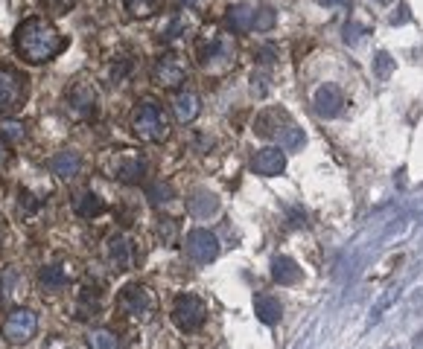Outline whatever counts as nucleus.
<instances>
[{
    "instance_id": "f257e3e1",
    "label": "nucleus",
    "mask_w": 423,
    "mask_h": 349,
    "mask_svg": "<svg viewBox=\"0 0 423 349\" xmlns=\"http://www.w3.org/2000/svg\"><path fill=\"white\" fill-rule=\"evenodd\" d=\"M68 47V38L47 18H26L15 29V53L29 65H44Z\"/></svg>"
},
{
    "instance_id": "f03ea898",
    "label": "nucleus",
    "mask_w": 423,
    "mask_h": 349,
    "mask_svg": "<svg viewBox=\"0 0 423 349\" xmlns=\"http://www.w3.org/2000/svg\"><path fill=\"white\" fill-rule=\"evenodd\" d=\"M132 131L146 143H161L169 134V117L158 102L146 100L132 114Z\"/></svg>"
},
{
    "instance_id": "7ed1b4c3",
    "label": "nucleus",
    "mask_w": 423,
    "mask_h": 349,
    "mask_svg": "<svg viewBox=\"0 0 423 349\" xmlns=\"http://www.w3.org/2000/svg\"><path fill=\"white\" fill-rule=\"evenodd\" d=\"M26 76L9 65H0V119L15 117L26 102Z\"/></svg>"
},
{
    "instance_id": "20e7f679",
    "label": "nucleus",
    "mask_w": 423,
    "mask_h": 349,
    "mask_svg": "<svg viewBox=\"0 0 423 349\" xmlns=\"http://www.w3.org/2000/svg\"><path fill=\"white\" fill-rule=\"evenodd\" d=\"M117 308L123 311L126 317H132V321L146 323V321H152V314H155V297H152V291H149L146 285L132 282V285H126V289L120 291Z\"/></svg>"
},
{
    "instance_id": "39448f33",
    "label": "nucleus",
    "mask_w": 423,
    "mask_h": 349,
    "mask_svg": "<svg viewBox=\"0 0 423 349\" xmlns=\"http://www.w3.org/2000/svg\"><path fill=\"white\" fill-rule=\"evenodd\" d=\"M204 317H207V308H204V303L196 294H178L175 297V303H172V321H175V326L181 332L202 329Z\"/></svg>"
},
{
    "instance_id": "423d86ee",
    "label": "nucleus",
    "mask_w": 423,
    "mask_h": 349,
    "mask_svg": "<svg viewBox=\"0 0 423 349\" xmlns=\"http://www.w3.org/2000/svg\"><path fill=\"white\" fill-rule=\"evenodd\" d=\"M184 250H187V257L199 265H207V262H214L219 257V239L216 233H210L204 227H196L187 233L184 239Z\"/></svg>"
},
{
    "instance_id": "0eeeda50",
    "label": "nucleus",
    "mask_w": 423,
    "mask_h": 349,
    "mask_svg": "<svg viewBox=\"0 0 423 349\" xmlns=\"http://www.w3.org/2000/svg\"><path fill=\"white\" fill-rule=\"evenodd\" d=\"M36 332H38V314L29 308H15L4 323V338L9 343H26L36 338Z\"/></svg>"
},
{
    "instance_id": "6e6552de",
    "label": "nucleus",
    "mask_w": 423,
    "mask_h": 349,
    "mask_svg": "<svg viewBox=\"0 0 423 349\" xmlns=\"http://www.w3.org/2000/svg\"><path fill=\"white\" fill-rule=\"evenodd\" d=\"M184 79H187V68H184V61H181L175 53H164V55L155 58V65H152V82H155L158 87L175 90Z\"/></svg>"
},
{
    "instance_id": "1a4fd4ad",
    "label": "nucleus",
    "mask_w": 423,
    "mask_h": 349,
    "mask_svg": "<svg viewBox=\"0 0 423 349\" xmlns=\"http://www.w3.org/2000/svg\"><path fill=\"white\" fill-rule=\"evenodd\" d=\"M68 111L79 119H90V117H97V90L90 87V85H73L68 90Z\"/></svg>"
},
{
    "instance_id": "9d476101",
    "label": "nucleus",
    "mask_w": 423,
    "mask_h": 349,
    "mask_svg": "<svg viewBox=\"0 0 423 349\" xmlns=\"http://www.w3.org/2000/svg\"><path fill=\"white\" fill-rule=\"evenodd\" d=\"M251 169L263 178H275L286 169V151L281 146H266L254 154V161H251Z\"/></svg>"
},
{
    "instance_id": "9b49d317",
    "label": "nucleus",
    "mask_w": 423,
    "mask_h": 349,
    "mask_svg": "<svg viewBox=\"0 0 423 349\" xmlns=\"http://www.w3.org/2000/svg\"><path fill=\"white\" fill-rule=\"evenodd\" d=\"M105 259L114 271H129L132 268V242L123 233H111L105 242Z\"/></svg>"
},
{
    "instance_id": "f8f14e48",
    "label": "nucleus",
    "mask_w": 423,
    "mask_h": 349,
    "mask_svg": "<svg viewBox=\"0 0 423 349\" xmlns=\"http://www.w3.org/2000/svg\"><path fill=\"white\" fill-rule=\"evenodd\" d=\"M26 294V276L18 268H0V306H12Z\"/></svg>"
},
{
    "instance_id": "ddd939ff",
    "label": "nucleus",
    "mask_w": 423,
    "mask_h": 349,
    "mask_svg": "<svg viewBox=\"0 0 423 349\" xmlns=\"http://www.w3.org/2000/svg\"><path fill=\"white\" fill-rule=\"evenodd\" d=\"M38 282L44 285L47 291H62L65 285L73 282V265L68 262H53V265H44L38 271Z\"/></svg>"
},
{
    "instance_id": "4468645a",
    "label": "nucleus",
    "mask_w": 423,
    "mask_h": 349,
    "mask_svg": "<svg viewBox=\"0 0 423 349\" xmlns=\"http://www.w3.org/2000/svg\"><path fill=\"white\" fill-rule=\"evenodd\" d=\"M114 178L129 183V186H137L146 178V161H143V157H137V154H123L114 163Z\"/></svg>"
},
{
    "instance_id": "2eb2a0df",
    "label": "nucleus",
    "mask_w": 423,
    "mask_h": 349,
    "mask_svg": "<svg viewBox=\"0 0 423 349\" xmlns=\"http://www.w3.org/2000/svg\"><path fill=\"white\" fill-rule=\"evenodd\" d=\"M342 105H345L342 87H336V85H321V87L315 90V111H318L321 117H336V114L342 111Z\"/></svg>"
},
{
    "instance_id": "dca6fc26",
    "label": "nucleus",
    "mask_w": 423,
    "mask_h": 349,
    "mask_svg": "<svg viewBox=\"0 0 423 349\" xmlns=\"http://www.w3.org/2000/svg\"><path fill=\"white\" fill-rule=\"evenodd\" d=\"M228 55H231V44L225 41V36H207L199 41V61L204 68L216 65V61H222Z\"/></svg>"
},
{
    "instance_id": "f3484780",
    "label": "nucleus",
    "mask_w": 423,
    "mask_h": 349,
    "mask_svg": "<svg viewBox=\"0 0 423 349\" xmlns=\"http://www.w3.org/2000/svg\"><path fill=\"white\" fill-rule=\"evenodd\" d=\"M187 213L196 218H210V215L219 213V198L214 193H207V189H196V193L187 198Z\"/></svg>"
},
{
    "instance_id": "a211bd4d",
    "label": "nucleus",
    "mask_w": 423,
    "mask_h": 349,
    "mask_svg": "<svg viewBox=\"0 0 423 349\" xmlns=\"http://www.w3.org/2000/svg\"><path fill=\"white\" fill-rule=\"evenodd\" d=\"M172 111H175L178 122H193L199 117V111H202L199 97H196L193 90H178L175 100H172Z\"/></svg>"
},
{
    "instance_id": "6ab92c4d",
    "label": "nucleus",
    "mask_w": 423,
    "mask_h": 349,
    "mask_svg": "<svg viewBox=\"0 0 423 349\" xmlns=\"http://www.w3.org/2000/svg\"><path fill=\"white\" fill-rule=\"evenodd\" d=\"M254 311H257V321L266 323V326H275L281 321V314H283V306L278 297H271V294H257L254 297Z\"/></svg>"
},
{
    "instance_id": "aec40b11",
    "label": "nucleus",
    "mask_w": 423,
    "mask_h": 349,
    "mask_svg": "<svg viewBox=\"0 0 423 349\" xmlns=\"http://www.w3.org/2000/svg\"><path fill=\"white\" fill-rule=\"evenodd\" d=\"M50 169H53V175L70 181V178L79 175L82 161H79V154H76V151H58V154L53 157V161H50Z\"/></svg>"
},
{
    "instance_id": "412c9836",
    "label": "nucleus",
    "mask_w": 423,
    "mask_h": 349,
    "mask_svg": "<svg viewBox=\"0 0 423 349\" xmlns=\"http://www.w3.org/2000/svg\"><path fill=\"white\" fill-rule=\"evenodd\" d=\"M225 23H228V29H234V33H251L254 29V9L246 4H236L228 9Z\"/></svg>"
},
{
    "instance_id": "4be33fe9",
    "label": "nucleus",
    "mask_w": 423,
    "mask_h": 349,
    "mask_svg": "<svg viewBox=\"0 0 423 349\" xmlns=\"http://www.w3.org/2000/svg\"><path fill=\"white\" fill-rule=\"evenodd\" d=\"M271 279H275L278 285H295L301 279L298 262L289 259V257H275V262H271Z\"/></svg>"
},
{
    "instance_id": "5701e85b",
    "label": "nucleus",
    "mask_w": 423,
    "mask_h": 349,
    "mask_svg": "<svg viewBox=\"0 0 423 349\" xmlns=\"http://www.w3.org/2000/svg\"><path fill=\"white\" fill-rule=\"evenodd\" d=\"M73 210H76V215H82V218H94V215H103V213H105V201H103L97 193H82V195L73 201Z\"/></svg>"
},
{
    "instance_id": "b1692460",
    "label": "nucleus",
    "mask_w": 423,
    "mask_h": 349,
    "mask_svg": "<svg viewBox=\"0 0 423 349\" xmlns=\"http://www.w3.org/2000/svg\"><path fill=\"white\" fill-rule=\"evenodd\" d=\"M100 303H103V291L100 289H82L79 303H76V317H79V321H85V317L97 314L100 311Z\"/></svg>"
},
{
    "instance_id": "393cba45",
    "label": "nucleus",
    "mask_w": 423,
    "mask_h": 349,
    "mask_svg": "<svg viewBox=\"0 0 423 349\" xmlns=\"http://www.w3.org/2000/svg\"><path fill=\"white\" fill-rule=\"evenodd\" d=\"M88 343H90V349H123V340L108 329H94L88 335Z\"/></svg>"
},
{
    "instance_id": "a878e982",
    "label": "nucleus",
    "mask_w": 423,
    "mask_h": 349,
    "mask_svg": "<svg viewBox=\"0 0 423 349\" xmlns=\"http://www.w3.org/2000/svg\"><path fill=\"white\" fill-rule=\"evenodd\" d=\"M146 198L152 201L155 207H158V204H169V201L175 198V189H172L169 183H164V181H155V183L146 186Z\"/></svg>"
},
{
    "instance_id": "bb28decb",
    "label": "nucleus",
    "mask_w": 423,
    "mask_h": 349,
    "mask_svg": "<svg viewBox=\"0 0 423 349\" xmlns=\"http://www.w3.org/2000/svg\"><path fill=\"white\" fill-rule=\"evenodd\" d=\"M126 9L135 15V18H149V15H155L158 6H161V0H123Z\"/></svg>"
},
{
    "instance_id": "cd10ccee",
    "label": "nucleus",
    "mask_w": 423,
    "mask_h": 349,
    "mask_svg": "<svg viewBox=\"0 0 423 349\" xmlns=\"http://www.w3.org/2000/svg\"><path fill=\"white\" fill-rule=\"evenodd\" d=\"M391 70H395V58H391L388 53H377L374 55V76L385 82L391 76Z\"/></svg>"
},
{
    "instance_id": "c85d7f7f",
    "label": "nucleus",
    "mask_w": 423,
    "mask_h": 349,
    "mask_svg": "<svg viewBox=\"0 0 423 349\" xmlns=\"http://www.w3.org/2000/svg\"><path fill=\"white\" fill-rule=\"evenodd\" d=\"M271 26H275V9H268V6L254 9V29L266 33V29H271Z\"/></svg>"
},
{
    "instance_id": "c756f323",
    "label": "nucleus",
    "mask_w": 423,
    "mask_h": 349,
    "mask_svg": "<svg viewBox=\"0 0 423 349\" xmlns=\"http://www.w3.org/2000/svg\"><path fill=\"white\" fill-rule=\"evenodd\" d=\"M397 297H400V289H391V291H388V294H385V297H380V300H377V306H374V308H371V321H374V323H377V321H380V317H382V314H385V308H388V306H391V303H395V300H397Z\"/></svg>"
},
{
    "instance_id": "7c9ffc66",
    "label": "nucleus",
    "mask_w": 423,
    "mask_h": 349,
    "mask_svg": "<svg viewBox=\"0 0 423 349\" xmlns=\"http://www.w3.org/2000/svg\"><path fill=\"white\" fill-rule=\"evenodd\" d=\"M184 29H187V21H184V18H172L169 26L161 29V41H175L181 33H184Z\"/></svg>"
},
{
    "instance_id": "2f4dec72",
    "label": "nucleus",
    "mask_w": 423,
    "mask_h": 349,
    "mask_svg": "<svg viewBox=\"0 0 423 349\" xmlns=\"http://www.w3.org/2000/svg\"><path fill=\"white\" fill-rule=\"evenodd\" d=\"M38 207H41V201H38L33 193H24V189H21V213H24V215H36Z\"/></svg>"
},
{
    "instance_id": "473e14b6",
    "label": "nucleus",
    "mask_w": 423,
    "mask_h": 349,
    "mask_svg": "<svg viewBox=\"0 0 423 349\" xmlns=\"http://www.w3.org/2000/svg\"><path fill=\"white\" fill-rule=\"evenodd\" d=\"M9 163H12V146H9V140L4 134H0V175L9 169Z\"/></svg>"
},
{
    "instance_id": "72a5a7b5",
    "label": "nucleus",
    "mask_w": 423,
    "mask_h": 349,
    "mask_svg": "<svg viewBox=\"0 0 423 349\" xmlns=\"http://www.w3.org/2000/svg\"><path fill=\"white\" fill-rule=\"evenodd\" d=\"M158 236L172 242L175 239V225H172V218H161V225H158Z\"/></svg>"
},
{
    "instance_id": "f704fd0d",
    "label": "nucleus",
    "mask_w": 423,
    "mask_h": 349,
    "mask_svg": "<svg viewBox=\"0 0 423 349\" xmlns=\"http://www.w3.org/2000/svg\"><path fill=\"white\" fill-rule=\"evenodd\" d=\"M44 4L53 9V12H68L76 6V0H44Z\"/></svg>"
},
{
    "instance_id": "c9c22d12",
    "label": "nucleus",
    "mask_w": 423,
    "mask_h": 349,
    "mask_svg": "<svg viewBox=\"0 0 423 349\" xmlns=\"http://www.w3.org/2000/svg\"><path fill=\"white\" fill-rule=\"evenodd\" d=\"M4 137H6V140H21V137H24V125H18V122L4 125Z\"/></svg>"
},
{
    "instance_id": "e433bc0d",
    "label": "nucleus",
    "mask_w": 423,
    "mask_h": 349,
    "mask_svg": "<svg viewBox=\"0 0 423 349\" xmlns=\"http://www.w3.org/2000/svg\"><path fill=\"white\" fill-rule=\"evenodd\" d=\"M406 21H409V6H406V4H400V6L395 9V15H391V23L400 26V23H406Z\"/></svg>"
},
{
    "instance_id": "4c0bfd02",
    "label": "nucleus",
    "mask_w": 423,
    "mask_h": 349,
    "mask_svg": "<svg viewBox=\"0 0 423 349\" xmlns=\"http://www.w3.org/2000/svg\"><path fill=\"white\" fill-rule=\"evenodd\" d=\"M178 4H181V6H193V4H196V0H178Z\"/></svg>"
},
{
    "instance_id": "58836bf2",
    "label": "nucleus",
    "mask_w": 423,
    "mask_h": 349,
    "mask_svg": "<svg viewBox=\"0 0 423 349\" xmlns=\"http://www.w3.org/2000/svg\"><path fill=\"white\" fill-rule=\"evenodd\" d=\"M327 4H336V6H342V4H348V0H327Z\"/></svg>"
},
{
    "instance_id": "ea45409f",
    "label": "nucleus",
    "mask_w": 423,
    "mask_h": 349,
    "mask_svg": "<svg viewBox=\"0 0 423 349\" xmlns=\"http://www.w3.org/2000/svg\"><path fill=\"white\" fill-rule=\"evenodd\" d=\"M374 4H382L385 6V4H391V0H374Z\"/></svg>"
},
{
    "instance_id": "a19ab883",
    "label": "nucleus",
    "mask_w": 423,
    "mask_h": 349,
    "mask_svg": "<svg viewBox=\"0 0 423 349\" xmlns=\"http://www.w3.org/2000/svg\"><path fill=\"white\" fill-rule=\"evenodd\" d=\"M0 250H4V233H0Z\"/></svg>"
}]
</instances>
